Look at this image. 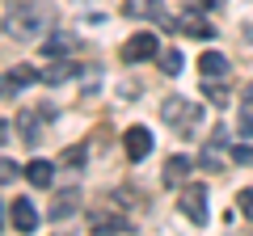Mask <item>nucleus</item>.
<instances>
[{
	"mask_svg": "<svg viewBox=\"0 0 253 236\" xmlns=\"http://www.w3.org/2000/svg\"><path fill=\"white\" fill-rule=\"evenodd\" d=\"M55 26V4L51 0H13L4 9V30L17 42H34Z\"/></svg>",
	"mask_w": 253,
	"mask_h": 236,
	"instance_id": "obj_1",
	"label": "nucleus"
},
{
	"mask_svg": "<svg viewBox=\"0 0 253 236\" xmlns=\"http://www.w3.org/2000/svg\"><path fill=\"white\" fill-rule=\"evenodd\" d=\"M161 118L169 127H177L181 135H190V131L203 122V110L194 106V101H186V97H165L161 101Z\"/></svg>",
	"mask_w": 253,
	"mask_h": 236,
	"instance_id": "obj_2",
	"label": "nucleus"
},
{
	"mask_svg": "<svg viewBox=\"0 0 253 236\" xmlns=\"http://www.w3.org/2000/svg\"><path fill=\"white\" fill-rule=\"evenodd\" d=\"M161 55V42H156L152 30H139V34H131L123 42V51H118V59L123 64H144V59H156Z\"/></svg>",
	"mask_w": 253,
	"mask_h": 236,
	"instance_id": "obj_3",
	"label": "nucleus"
},
{
	"mask_svg": "<svg viewBox=\"0 0 253 236\" xmlns=\"http://www.w3.org/2000/svg\"><path fill=\"white\" fill-rule=\"evenodd\" d=\"M207 186H181V215L190 219V224H207Z\"/></svg>",
	"mask_w": 253,
	"mask_h": 236,
	"instance_id": "obj_4",
	"label": "nucleus"
},
{
	"mask_svg": "<svg viewBox=\"0 0 253 236\" xmlns=\"http://www.w3.org/2000/svg\"><path fill=\"white\" fill-rule=\"evenodd\" d=\"M42 80V72H34V68H9V72H0V101L4 97H17L21 89H30V84H38Z\"/></svg>",
	"mask_w": 253,
	"mask_h": 236,
	"instance_id": "obj_5",
	"label": "nucleus"
},
{
	"mask_svg": "<svg viewBox=\"0 0 253 236\" xmlns=\"http://www.w3.org/2000/svg\"><path fill=\"white\" fill-rule=\"evenodd\" d=\"M123 152H126V160H144V156L152 152V131L148 127H131L123 135Z\"/></svg>",
	"mask_w": 253,
	"mask_h": 236,
	"instance_id": "obj_6",
	"label": "nucleus"
},
{
	"mask_svg": "<svg viewBox=\"0 0 253 236\" xmlns=\"http://www.w3.org/2000/svg\"><path fill=\"white\" fill-rule=\"evenodd\" d=\"M76 46H81V38L76 34H59V30H51V34L42 38V55L46 59H68Z\"/></svg>",
	"mask_w": 253,
	"mask_h": 236,
	"instance_id": "obj_7",
	"label": "nucleus"
},
{
	"mask_svg": "<svg viewBox=\"0 0 253 236\" xmlns=\"http://www.w3.org/2000/svg\"><path fill=\"white\" fill-rule=\"evenodd\" d=\"M199 72H203V80H228L232 64H228V55H219V51H203Z\"/></svg>",
	"mask_w": 253,
	"mask_h": 236,
	"instance_id": "obj_8",
	"label": "nucleus"
},
{
	"mask_svg": "<svg viewBox=\"0 0 253 236\" xmlns=\"http://www.w3.org/2000/svg\"><path fill=\"white\" fill-rule=\"evenodd\" d=\"M76 207H81V190H59L55 194V202H51V224H59V219H68V215H76Z\"/></svg>",
	"mask_w": 253,
	"mask_h": 236,
	"instance_id": "obj_9",
	"label": "nucleus"
},
{
	"mask_svg": "<svg viewBox=\"0 0 253 236\" xmlns=\"http://www.w3.org/2000/svg\"><path fill=\"white\" fill-rule=\"evenodd\" d=\"M26 182L34 186V190H51V182H55V164L42 160V156H38V160H30V164H26Z\"/></svg>",
	"mask_w": 253,
	"mask_h": 236,
	"instance_id": "obj_10",
	"label": "nucleus"
},
{
	"mask_svg": "<svg viewBox=\"0 0 253 236\" xmlns=\"http://www.w3.org/2000/svg\"><path fill=\"white\" fill-rule=\"evenodd\" d=\"M190 169H194L190 156H169V160H165V186H186Z\"/></svg>",
	"mask_w": 253,
	"mask_h": 236,
	"instance_id": "obj_11",
	"label": "nucleus"
},
{
	"mask_svg": "<svg viewBox=\"0 0 253 236\" xmlns=\"http://www.w3.org/2000/svg\"><path fill=\"white\" fill-rule=\"evenodd\" d=\"M84 64H76V59H55V68H46L42 80L46 84H63V80H72V76H81Z\"/></svg>",
	"mask_w": 253,
	"mask_h": 236,
	"instance_id": "obj_12",
	"label": "nucleus"
},
{
	"mask_svg": "<svg viewBox=\"0 0 253 236\" xmlns=\"http://www.w3.org/2000/svg\"><path fill=\"white\" fill-rule=\"evenodd\" d=\"M13 224H17V232H34L38 228V211L30 198H17L13 202Z\"/></svg>",
	"mask_w": 253,
	"mask_h": 236,
	"instance_id": "obj_13",
	"label": "nucleus"
},
{
	"mask_svg": "<svg viewBox=\"0 0 253 236\" xmlns=\"http://www.w3.org/2000/svg\"><path fill=\"white\" fill-rule=\"evenodd\" d=\"M89 224H93V232H101V236H123L126 232V219L123 215H101V211H93Z\"/></svg>",
	"mask_w": 253,
	"mask_h": 236,
	"instance_id": "obj_14",
	"label": "nucleus"
},
{
	"mask_svg": "<svg viewBox=\"0 0 253 236\" xmlns=\"http://www.w3.org/2000/svg\"><path fill=\"white\" fill-rule=\"evenodd\" d=\"M177 26H181V30H177V34H190V38H203V42H207V38H211V34H215V30H211V26H207V21H203V17H199V13H181V21H177Z\"/></svg>",
	"mask_w": 253,
	"mask_h": 236,
	"instance_id": "obj_15",
	"label": "nucleus"
},
{
	"mask_svg": "<svg viewBox=\"0 0 253 236\" xmlns=\"http://www.w3.org/2000/svg\"><path fill=\"white\" fill-rule=\"evenodd\" d=\"M199 169H207V173H219V169H224V152H219V139H211V144L199 152Z\"/></svg>",
	"mask_w": 253,
	"mask_h": 236,
	"instance_id": "obj_16",
	"label": "nucleus"
},
{
	"mask_svg": "<svg viewBox=\"0 0 253 236\" xmlns=\"http://www.w3.org/2000/svg\"><path fill=\"white\" fill-rule=\"evenodd\" d=\"M17 131H21V139H26L30 148L42 139V131H38V118H34V114H21V118H17Z\"/></svg>",
	"mask_w": 253,
	"mask_h": 236,
	"instance_id": "obj_17",
	"label": "nucleus"
},
{
	"mask_svg": "<svg viewBox=\"0 0 253 236\" xmlns=\"http://www.w3.org/2000/svg\"><path fill=\"white\" fill-rule=\"evenodd\" d=\"M84 160H89V148H84V144H76V148H68V152H63V156H59L55 164H68V169H81Z\"/></svg>",
	"mask_w": 253,
	"mask_h": 236,
	"instance_id": "obj_18",
	"label": "nucleus"
},
{
	"mask_svg": "<svg viewBox=\"0 0 253 236\" xmlns=\"http://www.w3.org/2000/svg\"><path fill=\"white\" fill-rule=\"evenodd\" d=\"M161 72L165 76H177L181 72V51H165L161 55Z\"/></svg>",
	"mask_w": 253,
	"mask_h": 236,
	"instance_id": "obj_19",
	"label": "nucleus"
},
{
	"mask_svg": "<svg viewBox=\"0 0 253 236\" xmlns=\"http://www.w3.org/2000/svg\"><path fill=\"white\" fill-rule=\"evenodd\" d=\"M17 182V160H9V156H0V186Z\"/></svg>",
	"mask_w": 253,
	"mask_h": 236,
	"instance_id": "obj_20",
	"label": "nucleus"
},
{
	"mask_svg": "<svg viewBox=\"0 0 253 236\" xmlns=\"http://www.w3.org/2000/svg\"><path fill=\"white\" fill-rule=\"evenodd\" d=\"M203 93H207V101H215V106H224V101H228L224 97V80H219V84L215 80H203Z\"/></svg>",
	"mask_w": 253,
	"mask_h": 236,
	"instance_id": "obj_21",
	"label": "nucleus"
},
{
	"mask_svg": "<svg viewBox=\"0 0 253 236\" xmlns=\"http://www.w3.org/2000/svg\"><path fill=\"white\" fill-rule=\"evenodd\" d=\"M241 135L253 139V97H245V110H241Z\"/></svg>",
	"mask_w": 253,
	"mask_h": 236,
	"instance_id": "obj_22",
	"label": "nucleus"
},
{
	"mask_svg": "<svg viewBox=\"0 0 253 236\" xmlns=\"http://www.w3.org/2000/svg\"><path fill=\"white\" fill-rule=\"evenodd\" d=\"M232 160H236V164H253V148H249V144H236V148H232Z\"/></svg>",
	"mask_w": 253,
	"mask_h": 236,
	"instance_id": "obj_23",
	"label": "nucleus"
},
{
	"mask_svg": "<svg viewBox=\"0 0 253 236\" xmlns=\"http://www.w3.org/2000/svg\"><path fill=\"white\" fill-rule=\"evenodd\" d=\"M236 207H241L245 215L253 219V190H241V194H236Z\"/></svg>",
	"mask_w": 253,
	"mask_h": 236,
	"instance_id": "obj_24",
	"label": "nucleus"
},
{
	"mask_svg": "<svg viewBox=\"0 0 253 236\" xmlns=\"http://www.w3.org/2000/svg\"><path fill=\"white\" fill-rule=\"evenodd\" d=\"M194 4H199V9H219L224 0H194Z\"/></svg>",
	"mask_w": 253,
	"mask_h": 236,
	"instance_id": "obj_25",
	"label": "nucleus"
},
{
	"mask_svg": "<svg viewBox=\"0 0 253 236\" xmlns=\"http://www.w3.org/2000/svg\"><path fill=\"white\" fill-rule=\"evenodd\" d=\"M0 144H9V122H0Z\"/></svg>",
	"mask_w": 253,
	"mask_h": 236,
	"instance_id": "obj_26",
	"label": "nucleus"
},
{
	"mask_svg": "<svg viewBox=\"0 0 253 236\" xmlns=\"http://www.w3.org/2000/svg\"><path fill=\"white\" fill-rule=\"evenodd\" d=\"M0 232H4V207H0Z\"/></svg>",
	"mask_w": 253,
	"mask_h": 236,
	"instance_id": "obj_27",
	"label": "nucleus"
}]
</instances>
